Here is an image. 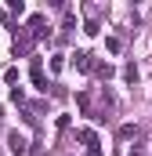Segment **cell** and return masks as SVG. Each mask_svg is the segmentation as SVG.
I'll use <instances>...</instances> for the list:
<instances>
[{"instance_id":"cell-1","label":"cell","mask_w":152,"mask_h":156,"mask_svg":"<svg viewBox=\"0 0 152 156\" xmlns=\"http://www.w3.org/2000/svg\"><path fill=\"white\" fill-rule=\"evenodd\" d=\"M76 138L83 142V149H87V156H102V142H98V134H94L91 127H80V131H76Z\"/></svg>"},{"instance_id":"cell-2","label":"cell","mask_w":152,"mask_h":156,"mask_svg":"<svg viewBox=\"0 0 152 156\" xmlns=\"http://www.w3.org/2000/svg\"><path fill=\"white\" fill-rule=\"evenodd\" d=\"M29 37H33V44H36V40H47V37H51L47 15H33V18H29Z\"/></svg>"},{"instance_id":"cell-3","label":"cell","mask_w":152,"mask_h":156,"mask_svg":"<svg viewBox=\"0 0 152 156\" xmlns=\"http://www.w3.org/2000/svg\"><path fill=\"white\" fill-rule=\"evenodd\" d=\"M26 145H29V142H26V134H18V131H11V134H7V149H11V156H29Z\"/></svg>"},{"instance_id":"cell-4","label":"cell","mask_w":152,"mask_h":156,"mask_svg":"<svg viewBox=\"0 0 152 156\" xmlns=\"http://www.w3.org/2000/svg\"><path fill=\"white\" fill-rule=\"evenodd\" d=\"M29 51H33V37L15 26V55H29Z\"/></svg>"},{"instance_id":"cell-5","label":"cell","mask_w":152,"mask_h":156,"mask_svg":"<svg viewBox=\"0 0 152 156\" xmlns=\"http://www.w3.org/2000/svg\"><path fill=\"white\" fill-rule=\"evenodd\" d=\"M29 76H33V83H36V91H43V94H47V76H43V66H40V58H33V69H29Z\"/></svg>"},{"instance_id":"cell-6","label":"cell","mask_w":152,"mask_h":156,"mask_svg":"<svg viewBox=\"0 0 152 156\" xmlns=\"http://www.w3.org/2000/svg\"><path fill=\"white\" fill-rule=\"evenodd\" d=\"M73 66L80 69V73H87V69H94V62H91V55H87V51H76V55H73Z\"/></svg>"},{"instance_id":"cell-7","label":"cell","mask_w":152,"mask_h":156,"mask_svg":"<svg viewBox=\"0 0 152 156\" xmlns=\"http://www.w3.org/2000/svg\"><path fill=\"white\" fill-rule=\"evenodd\" d=\"M116 134H119V138L127 142V138H138V127H134V123H123V127H119Z\"/></svg>"},{"instance_id":"cell-8","label":"cell","mask_w":152,"mask_h":156,"mask_svg":"<svg viewBox=\"0 0 152 156\" xmlns=\"http://www.w3.org/2000/svg\"><path fill=\"white\" fill-rule=\"evenodd\" d=\"M94 73H98V76H102V80H109V76H112V73H116V69H112V66H109V62H98V66H94Z\"/></svg>"},{"instance_id":"cell-9","label":"cell","mask_w":152,"mask_h":156,"mask_svg":"<svg viewBox=\"0 0 152 156\" xmlns=\"http://www.w3.org/2000/svg\"><path fill=\"white\" fill-rule=\"evenodd\" d=\"M123 80H127V83H134V80H138V66H134V62H127V66H123Z\"/></svg>"},{"instance_id":"cell-10","label":"cell","mask_w":152,"mask_h":156,"mask_svg":"<svg viewBox=\"0 0 152 156\" xmlns=\"http://www.w3.org/2000/svg\"><path fill=\"white\" fill-rule=\"evenodd\" d=\"M105 47H109L112 55H119V51H123V40H119V37H109V40H105Z\"/></svg>"},{"instance_id":"cell-11","label":"cell","mask_w":152,"mask_h":156,"mask_svg":"<svg viewBox=\"0 0 152 156\" xmlns=\"http://www.w3.org/2000/svg\"><path fill=\"white\" fill-rule=\"evenodd\" d=\"M62 69H65V58L54 55V58H51V73H62Z\"/></svg>"},{"instance_id":"cell-12","label":"cell","mask_w":152,"mask_h":156,"mask_svg":"<svg viewBox=\"0 0 152 156\" xmlns=\"http://www.w3.org/2000/svg\"><path fill=\"white\" fill-rule=\"evenodd\" d=\"M11 102H18V105H26V91H22V87H11Z\"/></svg>"},{"instance_id":"cell-13","label":"cell","mask_w":152,"mask_h":156,"mask_svg":"<svg viewBox=\"0 0 152 156\" xmlns=\"http://www.w3.org/2000/svg\"><path fill=\"white\" fill-rule=\"evenodd\" d=\"M127 156H145V149H130V153H127Z\"/></svg>"}]
</instances>
